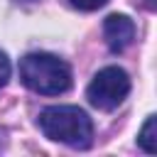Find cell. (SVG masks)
I'll list each match as a JSON object with an SVG mask.
<instances>
[{"instance_id":"8992f818","label":"cell","mask_w":157,"mask_h":157,"mask_svg":"<svg viewBox=\"0 0 157 157\" xmlns=\"http://www.w3.org/2000/svg\"><path fill=\"white\" fill-rule=\"evenodd\" d=\"M76 10H83V12H93V10H98V7H103L108 0H69Z\"/></svg>"},{"instance_id":"52a82bcc","label":"cell","mask_w":157,"mask_h":157,"mask_svg":"<svg viewBox=\"0 0 157 157\" xmlns=\"http://www.w3.org/2000/svg\"><path fill=\"white\" fill-rule=\"evenodd\" d=\"M10 74H12V66H10V59L5 52H0V88L10 81Z\"/></svg>"},{"instance_id":"5b68a950","label":"cell","mask_w":157,"mask_h":157,"mask_svg":"<svg viewBox=\"0 0 157 157\" xmlns=\"http://www.w3.org/2000/svg\"><path fill=\"white\" fill-rule=\"evenodd\" d=\"M137 145L147 152V155H155L157 152V118L155 115H147L140 135H137Z\"/></svg>"},{"instance_id":"277c9868","label":"cell","mask_w":157,"mask_h":157,"mask_svg":"<svg viewBox=\"0 0 157 157\" xmlns=\"http://www.w3.org/2000/svg\"><path fill=\"white\" fill-rule=\"evenodd\" d=\"M103 39L113 54L125 52L135 39V22L128 15H118V12L108 15L103 20Z\"/></svg>"},{"instance_id":"3957f363","label":"cell","mask_w":157,"mask_h":157,"mask_svg":"<svg viewBox=\"0 0 157 157\" xmlns=\"http://www.w3.org/2000/svg\"><path fill=\"white\" fill-rule=\"evenodd\" d=\"M128 93H130V76L120 66L101 69L86 88L88 103L98 110H115L128 98Z\"/></svg>"},{"instance_id":"ba28073f","label":"cell","mask_w":157,"mask_h":157,"mask_svg":"<svg viewBox=\"0 0 157 157\" xmlns=\"http://www.w3.org/2000/svg\"><path fill=\"white\" fill-rule=\"evenodd\" d=\"M17 2H22V5H32V2H39V0H17Z\"/></svg>"},{"instance_id":"7a4b0ae2","label":"cell","mask_w":157,"mask_h":157,"mask_svg":"<svg viewBox=\"0 0 157 157\" xmlns=\"http://www.w3.org/2000/svg\"><path fill=\"white\" fill-rule=\"evenodd\" d=\"M20 78L29 91L39 96H59L71 88L69 64L47 52L25 54L20 59Z\"/></svg>"},{"instance_id":"6da1fadb","label":"cell","mask_w":157,"mask_h":157,"mask_svg":"<svg viewBox=\"0 0 157 157\" xmlns=\"http://www.w3.org/2000/svg\"><path fill=\"white\" fill-rule=\"evenodd\" d=\"M37 125L44 137L74 150H86L93 142V120L78 105H49L39 113Z\"/></svg>"}]
</instances>
